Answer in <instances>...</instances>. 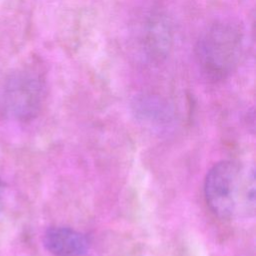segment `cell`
Returning a JSON list of instances; mask_svg holds the SVG:
<instances>
[{
    "label": "cell",
    "mask_w": 256,
    "mask_h": 256,
    "mask_svg": "<svg viewBox=\"0 0 256 256\" xmlns=\"http://www.w3.org/2000/svg\"><path fill=\"white\" fill-rule=\"evenodd\" d=\"M243 50V31L230 19L209 24L199 35L195 58L201 72L210 80H223L237 68Z\"/></svg>",
    "instance_id": "cell-1"
},
{
    "label": "cell",
    "mask_w": 256,
    "mask_h": 256,
    "mask_svg": "<svg viewBox=\"0 0 256 256\" xmlns=\"http://www.w3.org/2000/svg\"><path fill=\"white\" fill-rule=\"evenodd\" d=\"M255 184L253 170L243 173L241 166L231 160L216 163L204 181V195L210 210L220 219H230L238 212L240 201L246 211L254 209Z\"/></svg>",
    "instance_id": "cell-2"
},
{
    "label": "cell",
    "mask_w": 256,
    "mask_h": 256,
    "mask_svg": "<svg viewBox=\"0 0 256 256\" xmlns=\"http://www.w3.org/2000/svg\"><path fill=\"white\" fill-rule=\"evenodd\" d=\"M44 99V82L32 69L10 74L0 89V107L10 118L18 121L32 119L39 112Z\"/></svg>",
    "instance_id": "cell-3"
},
{
    "label": "cell",
    "mask_w": 256,
    "mask_h": 256,
    "mask_svg": "<svg viewBox=\"0 0 256 256\" xmlns=\"http://www.w3.org/2000/svg\"><path fill=\"white\" fill-rule=\"evenodd\" d=\"M43 243L45 248L55 256H81L89 247L88 239L84 234L62 226L47 229Z\"/></svg>",
    "instance_id": "cell-4"
},
{
    "label": "cell",
    "mask_w": 256,
    "mask_h": 256,
    "mask_svg": "<svg viewBox=\"0 0 256 256\" xmlns=\"http://www.w3.org/2000/svg\"><path fill=\"white\" fill-rule=\"evenodd\" d=\"M2 205V184H1V181H0V207Z\"/></svg>",
    "instance_id": "cell-5"
}]
</instances>
